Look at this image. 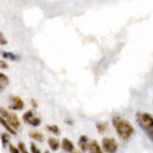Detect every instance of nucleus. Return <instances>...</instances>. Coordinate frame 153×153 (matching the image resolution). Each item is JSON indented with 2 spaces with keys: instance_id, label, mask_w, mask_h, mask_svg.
I'll return each mask as SVG.
<instances>
[{
  "instance_id": "4",
  "label": "nucleus",
  "mask_w": 153,
  "mask_h": 153,
  "mask_svg": "<svg viewBox=\"0 0 153 153\" xmlns=\"http://www.w3.org/2000/svg\"><path fill=\"white\" fill-rule=\"evenodd\" d=\"M101 147L105 153H117L118 150V143L114 138L104 137L101 140Z\"/></svg>"
},
{
  "instance_id": "17",
  "label": "nucleus",
  "mask_w": 153,
  "mask_h": 153,
  "mask_svg": "<svg viewBox=\"0 0 153 153\" xmlns=\"http://www.w3.org/2000/svg\"><path fill=\"white\" fill-rule=\"evenodd\" d=\"M34 117V110H28L27 112L24 113L23 115V120L27 124H29V122Z\"/></svg>"
},
{
  "instance_id": "11",
  "label": "nucleus",
  "mask_w": 153,
  "mask_h": 153,
  "mask_svg": "<svg viewBox=\"0 0 153 153\" xmlns=\"http://www.w3.org/2000/svg\"><path fill=\"white\" fill-rule=\"evenodd\" d=\"M30 137H31V139L35 140L37 142H43L44 140H45V137H44V135L42 134V133L38 132V131H32V132L29 133Z\"/></svg>"
},
{
  "instance_id": "8",
  "label": "nucleus",
  "mask_w": 153,
  "mask_h": 153,
  "mask_svg": "<svg viewBox=\"0 0 153 153\" xmlns=\"http://www.w3.org/2000/svg\"><path fill=\"white\" fill-rule=\"evenodd\" d=\"M88 151L89 153H104L101 145L96 141V140H92V141L90 142Z\"/></svg>"
},
{
  "instance_id": "13",
  "label": "nucleus",
  "mask_w": 153,
  "mask_h": 153,
  "mask_svg": "<svg viewBox=\"0 0 153 153\" xmlns=\"http://www.w3.org/2000/svg\"><path fill=\"white\" fill-rule=\"evenodd\" d=\"M0 139H1V144L2 147L6 148L7 146H9V142H10V134L7 132H4L0 135Z\"/></svg>"
},
{
  "instance_id": "26",
  "label": "nucleus",
  "mask_w": 153,
  "mask_h": 153,
  "mask_svg": "<svg viewBox=\"0 0 153 153\" xmlns=\"http://www.w3.org/2000/svg\"><path fill=\"white\" fill-rule=\"evenodd\" d=\"M71 153H83V152H80V151H74V152H71Z\"/></svg>"
},
{
  "instance_id": "6",
  "label": "nucleus",
  "mask_w": 153,
  "mask_h": 153,
  "mask_svg": "<svg viewBox=\"0 0 153 153\" xmlns=\"http://www.w3.org/2000/svg\"><path fill=\"white\" fill-rule=\"evenodd\" d=\"M78 145H79V147H80V149H81V151H82V152L88 151L89 145H90V141H89L88 136H86V135L80 136V138H79V141H78Z\"/></svg>"
},
{
  "instance_id": "24",
  "label": "nucleus",
  "mask_w": 153,
  "mask_h": 153,
  "mask_svg": "<svg viewBox=\"0 0 153 153\" xmlns=\"http://www.w3.org/2000/svg\"><path fill=\"white\" fill-rule=\"evenodd\" d=\"M30 102H31V105L33 106L34 108H37V107H38V102H37V100H36V99L32 98V99L30 100Z\"/></svg>"
},
{
  "instance_id": "22",
  "label": "nucleus",
  "mask_w": 153,
  "mask_h": 153,
  "mask_svg": "<svg viewBox=\"0 0 153 153\" xmlns=\"http://www.w3.org/2000/svg\"><path fill=\"white\" fill-rule=\"evenodd\" d=\"M7 44V40L6 38L4 37L3 34L0 32V45H6Z\"/></svg>"
},
{
  "instance_id": "21",
  "label": "nucleus",
  "mask_w": 153,
  "mask_h": 153,
  "mask_svg": "<svg viewBox=\"0 0 153 153\" xmlns=\"http://www.w3.org/2000/svg\"><path fill=\"white\" fill-rule=\"evenodd\" d=\"M9 152L10 153H21V151H19V149L18 147H14V145H11V144H9Z\"/></svg>"
},
{
  "instance_id": "18",
  "label": "nucleus",
  "mask_w": 153,
  "mask_h": 153,
  "mask_svg": "<svg viewBox=\"0 0 153 153\" xmlns=\"http://www.w3.org/2000/svg\"><path fill=\"white\" fill-rule=\"evenodd\" d=\"M29 124L32 126V127H39V126L41 125V118L40 117H34L33 118H32L31 120L29 122Z\"/></svg>"
},
{
  "instance_id": "5",
  "label": "nucleus",
  "mask_w": 153,
  "mask_h": 153,
  "mask_svg": "<svg viewBox=\"0 0 153 153\" xmlns=\"http://www.w3.org/2000/svg\"><path fill=\"white\" fill-rule=\"evenodd\" d=\"M8 107L11 110H23L25 107V103L18 96H12V97H10V100H9Z\"/></svg>"
},
{
  "instance_id": "19",
  "label": "nucleus",
  "mask_w": 153,
  "mask_h": 153,
  "mask_svg": "<svg viewBox=\"0 0 153 153\" xmlns=\"http://www.w3.org/2000/svg\"><path fill=\"white\" fill-rule=\"evenodd\" d=\"M30 148H31V153H41V150L37 147V145L34 142H31Z\"/></svg>"
},
{
  "instance_id": "27",
  "label": "nucleus",
  "mask_w": 153,
  "mask_h": 153,
  "mask_svg": "<svg viewBox=\"0 0 153 153\" xmlns=\"http://www.w3.org/2000/svg\"><path fill=\"white\" fill-rule=\"evenodd\" d=\"M44 153H51L50 151H47V150H46V151H44Z\"/></svg>"
},
{
  "instance_id": "20",
  "label": "nucleus",
  "mask_w": 153,
  "mask_h": 153,
  "mask_svg": "<svg viewBox=\"0 0 153 153\" xmlns=\"http://www.w3.org/2000/svg\"><path fill=\"white\" fill-rule=\"evenodd\" d=\"M18 148L19 149V151H21V153H30L28 151V149H27L26 145H25V143L23 142H19V145H18Z\"/></svg>"
},
{
  "instance_id": "23",
  "label": "nucleus",
  "mask_w": 153,
  "mask_h": 153,
  "mask_svg": "<svg viewBox=\"0 0 153 153\" xmlns=\"http://www.w3.org/2000/svg\"><path fill=\"white\" fill-rule=\"evenodd\" d=\"M0 68H2V70H7L8 68V65H7L6 61L0 60Z\"/></svg>"
},
{
  "instance_id": "15",
  "label": "nucleus",
  "mask_w": 153,
  "mask_h": 153,
  "mask_svg": "<svg viewBox=\"0 0 153 153\" xmlns=\"http://www.w3.org/2000/svg\"><path fill=\"white\" fill-rule=\"evenodd\" d=\"M46 129H47L48 132H50L51 134H53L55 136L60 135V129H59V127L56 125H48L47 127H46Z\"/></svg>"
},
{
  "instance_id": "10",
  "label": "nucleus",
  "mask_w": 153,
  "mask_h": 153,
  "mask_svg": "<svg viewBox=\"0 0 153 153\" xmlns=\"http://www.w3.org/2000/svg\"><path fill=\"white\" fill-rule=\"evenodd\" d=\"M0 124H1L2 126H3L4 128H5V130H6V132L7 133H9L10 135H12V136H16V134H18V132H16V130L13 129V128L11 127L10 125L8 124V123L6 122V120H4L3 117L0 115Z\"/></svg>"
},
{
  "instance_id": "14",
  "label": "nucleus",
  "mask_w": 153,
  "mask_h": 153,
  "mask_svg": "<svg viewBox=\"0 0 153 153\" xmlns=\"http://www.w3.org/2000/svg\"><path fill=\"white\" fill-rule=\"evenodd\" d=\"M9 84V79L6 75H4L3 73H0V92L4 90L6 88V86Z\"/></svg>"
},
{
  "instance_id": "16",
  "label": "nucleus",
  "mask_w": 153,
  "mask_h": 153,
  "mask_svg": "<svg viewBox=\"0 0 153 153\" xmlns=\"http://www.w3.org/2000/svg\"><path fill=\"white\" fill-rule=\"evenodd\" d=\"M96 130L99 134H104V133L107 131V124L106 123H103V122H100V123H97L96 124Z\"/></svg>"
},
{
  "instance_id": "12",
  "label": "nucleus",
  "mask_w": 153,
  "mask_h": 153,
  "mask_svg": "<svg viewBox=\"0 0 153 153\" xmlns=\"http://www.w3.org/2000/svg\"><path fill=\"white\" fill-rule=\"evenodd\" d=\"M47 142H48V146L50 147V149L54 152L57 151L59 148L61 147L60 143H59L55 138H49V139L47 140Z\"/></svg>"
},
{
  "instance_id": "9",
  "label": "nucleus",
  "mask_w": 153,
  "mask_h": 153,
  "mask_svg": "<svg viewBox=\"0 0 153 153\" xmlns=\"http://www.w3.org/2000/svg\"><path fill=\"white\" fill-rule=\"evenodd\" d=\"M0 54L3 58L5 59H8V60H11V61H19L21 60V56L19 54H14L12 52H9V51H0Z\"/></svg>"
},
{
  "instance_id": "25",
  "label": "nucleus",
  "mask_w": 153,
  "mask_h": 153,
  "mask_svg": "<svg viewBox=\"0 0 153 153\" xmlns=\"http://www.w3.org/2000/svg\"><path fill=\"white\" fill-rule=\"evenodd\" d=\"M65 123L68 126H74V124H75V123H74V120H70V118H66V120H65Z\"/></svg>"
},
{
  "instance_id": "1",
  "label": "nucleus",
  "mask_w": 153,
  "mask_h": 153,
  "mask_svg": "<svg viewBox=\"0 0 153 153\" xmlns=\"http://www.w3.org/2000/svg\"><path fill=\"white\" fill-rule=\"evenodd\" d=\"M112 126L118 137L123 141H129L131 138L135 135V128L128 120L120 117H114L111 120Z\"/></svg>"
},
{
  "instance_id": "7",
  "label": "nucleus",
  "mask_w": 153,
  "mask_h": 153,
  "mask_svg": "<svg viewBox=\"0 0 153 153\" xmlns=\"http://www.w3.org/2000/svg\"><path fill=\"white\" fill-rule=\"evenodd\" d=\"M61 148L66 153H71L75 151V145L68 138H63L62 139V141H61Z\"/></svg>"
},
{
  "instance_id": "2",
  "label": "nucleus",
  "mask_w": 153,
  "mask_h": 153,
  "mask_svg": "<svg viewBox=\"0 0 153 153\" xmlns=\"http://www.w3.org/2000/svg\"><path fill=\"white\" fill-rule=\"evenodd\" d=\"M135 120L149 141L153 143V115L148 112L138 111L135 114Z\"/></svg>"
},
{
  "instance_id": "3",
  "label": "nucleus",
  "mask_w": 153,
  "mask_h": 153,
  "mask_svg": "<svg viewBox=\"0 0 153 153\" xmlns=\"http://www.w3.org/2000/svg\"><path fill=\"white\" fill-rule=\"evenodd\" d=\"M0 115H1L4 120H6V122L16 131L21 130V122H19V117H16V114H14L13 112H9L5 108L1 107L0 108Z\"/></svg>"
}]
</instances>
